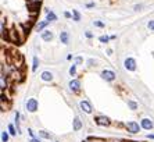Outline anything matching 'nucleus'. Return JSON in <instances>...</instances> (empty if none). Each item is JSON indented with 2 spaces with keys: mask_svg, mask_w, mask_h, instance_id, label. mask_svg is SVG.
<instances>
[{
  "mask_svg": "<svg viewBox=\"0 0 154 142\" xmlns=\"http://www.w3.org/2000/svg\"><path fill=\"white\" fill-rule=\"evenodd\" d=\"M124 66H125V68H126V70H129V71H135V70H136V61H135V59H132V57L125 59Z\"/></svg>",
  "mask_w": 154,
  "mask_h": 142,
  "instance_id": "f257e3e1",
  "label": "nucleus"
},
{
  "mask_svg": "<svg viewBox=\"0 0 154 142\" xmlns=\"http://www.w3.org/2000/svg\"><path fill=\"white\" fill-rule=\"evenodd\" d=\"M81 128H82V123H81V120H79L78 117H75V120H74V130L79 131Z\"/></svg>",
  "mask_w": 154,
  "mask_h": 142,
  "instance_id": "f8f14e48",
  "label": "nucleus"
},
{
  "mask_svg": "<svg viewBox=\"0 0 154 142\" xmlns=\"http://www.w3.org/2000/svg\"><path fill=\"white\" fill-rule=\"evenodd\" d=\"M39 135L43 137V138H50V134H47V132H45V131H39Z\"/></svg>",
  "mask_w": 154,
  "mask_h": 142,
  "instance_id": "aec40b11",
  "label": "nucleus"
},
{
  "mask_svg": "<svg viewBox=\"0 0 154 142\" xmlns=\"http://www.w3.org/2000/svg\"><path fill=\"white\" fill-rule=\"evenodd\" d=\"M75 73H76V67H75V66H72V67L69 68V74H71V75H75Z\"/></svg>",
  "mask_w": 154,
  "mask_h": 142,
  "instance_id": "5701e85b",
  "label": "nucleus"
},
{
  "mask_svg": "<svg viewBox=\"0 0 154 142\" xmlns=\"http://www.w3.org/2000/svg\"><path fill=\"white\" fill-rule=\"evenodd\" d=\"M94 25H96V27H100V28H103L104 27V24L103 22H100V21H94Z\"/></svg>",
  "mask_w": 154,
  "mask_h": 142,
  "instance_id": "b1692460",
  "label": "nucleus"
},
{
  "mask_svg": "<svg viewBox=\"0 0 154 142\" xmlns=\"http://www.w3.org/2000/svg\"><path fill=\"white\" fill-rule=\"evenodd\" d=\"M33 2H35V3H40V0H33Z\"/></svg>",
  "mask_w": 154,
  "mask_h": 142,
  "instance_id": "c85d7f7f",
  "label": "nucleus"
},
{
  "mask_svg": "<svg viewBox=\"0 0 154 142\" xmlns=\"http://www.w3.org/2000/svg\"><path fill=\"white\" fill-rule=\"evenodd\" d=\"M72 14H74V20H75V21H79V20H81V14H79L76 10H72Z\"/></svg>",
  "mask_w": 154,
  "mask_h": 142,
  "instance_id": "2eb2a0df",
  "label": "nucleus"
},
{
  "mask_svg": "<svg viewBox=\"0 0 154 142\" xmlns=\"http://www.w3.org/2000/svg\"><path fill=\"white\" fill-rule=\"evenodd\" d=\"M40 77H42L43 81H51V79H53V74L49 73V71H43Z\"/></svg>",
  "mask_w": 154,
  "mask_h": 142,
  "instance_id": "9d476101",
  "label": "nucleus"
},
{
  "mask_svg": "<svg viewBox=\"0 0 154 142\" xmlns=\"http://www.w3.org/2000/svg\"><path fill=\"white\" fill-rule=\"evenodd\" d=\"M101 78L106 79V81H114L115 79V73L111 70H104L101 73Z\"/></svg>",
  "mask_w": 154,
  "mask_h": 142,
  "instance_id": "f03ea898",
  "label": "nucleus"
},
{
  "mask_svg": "<svg viewBox=\"0 0 154 142\" xmlns=\"http://www.w3.org/2000/svg\"><path fill=\"white\" fill-rule=\"evenodd\" d=\"M56 20H57V17L53 11H47V21H56Z\"/></svg>",
  "mask_w": 154,
  "mask_h": 142,
  "instance_id": "ddd939ff",
  "label": "nucleus"
},
{
  "mask_svg": "<svg viewBox=\"0 0 154 142\" xmlns=\"http://www.w3.org/2000/svg\"><path fill=\"white\" fill-rule=\"evenodd\" d=\"M79 81L78 79H72V81H69V88L72 89V91H79Z\"/></svg>",
  "mask_w": 154,
  "mask_h": 142,
  "instance_id": "9b49d317",
  "label": "nucleus"
},
{
  "mask_svg": "<svg viewBox=\"0 0 154 142\" xmlns=\"http://www.w3.org/2000/svg\"><path fill=\"white\" fill-rule=\"evenodd\" d=\"M126 128H128V131L131 134H137L139 132V124L135 123V121H129L128 124H126Z\"/></svg>",
  "mask_w": 154,
  "mask_h": 142,
  "instance_id": "20e7f679",
  "label": "nucleus"
},
{
  "mask_svg": "<svg viewBox=\"0 0 154 142\" xmlns=\"http://www.w3.org/2000/svg\"><path fill=\"white\" fill-rule=\"evenodd\" d=\"M86 36H88V38H92V36H93V34H92V32H89V31H86Z\"/></svg>",
  "mask_w": 154,
  "mask_h": 142,
  "instance_id": "393cba45",
  "label": "nucleus"
},
{
  "mask_svg": "<svg viewBox=\"0 0 154 142\" xmlns=\"http://www.w3.org/2000/svg\"><path fill=\"white\" fill-rule=\"evenodd\" d=\"M99 39H100V42H101V43H107L108 40H110V38H108V36H100Z\"/></svg>",
  "mask_w": 154,
  "mask_h": 142,
  "instance_id": "6ab92c4d",
  "label": "nucleus"
},
{
  "mask_svg": "<svg viewBox=\"0 0 154 142\" xmlns=\"http://www.w3.org/2000/svg\"><path fill=\"white\" fill-rule=\"evenodd\" d=\"M64 15H65V17H67V18H71V13H68V11H65V13H64Z\"/></svg>",
  "mask_w": 154,
  "mask_h": 142,
  "instance_id": "a878e982",
  "label": "nucleus"
},
{
  "mask_svg": "<svg viewBox=\"0 0 154 142\" xmlns=\"http://www.w3.org/2000/svg\"><path fill=\"white\" fill-rule=\"evenodd\" d=\"M38 63H39V60H38V57L33 56V66H32V71H35L36 68H38Z\"/></svg>",
  "mask_w": 154,
  "mask_h": 142,
  "instance_id": "dca6fc26",
  "label": "nucleus"
},
{
  "mask_svg": "<svg viewBox=\"0 0 154 142\" xmlns=\"http://www.w3.org/2000/svg\"><path fill=\"white\" fill-rule=\"evenodd\" d=\"M2 141H3V142H7L8 141V134L6 131L2 132Z\"/></svg>",
  "mask_w": 154,
  "mask_h": 142,
  "instance_id": "f3484780",
  "label": "nucleus"
},
{
  "mask_svg": "<svg viewBox=\"0 0 154 142\" xmlns=\"http://www.w3.org/2000/svg\"><path fill=\"white\" fill-rule=\"evenodd\" d=\"M29 142H40V141H39V139H35V138H32V139H31V141H29Z\"/></svg>",
  "mask_w": 154,
  "mask_h": 142,
  "instance_id": "cd10ccee",
  "label": "nucleus"
},
{
  "mask_svg": "<svg viewBox=\"0 0 154 142\" xmlns=\"http://www.w3.org/2000/svg\"><path fill=\"white\" fill-rule=\"evenodd\" d=\"M140 124H142V127H143L144 130H151V128H153V125H154L153 121H151L150 118H143Z\"/></svg>",
  "mask_w": 154,
  "mask_h": 142,
  "instance_id": "0eeeda50",
  "label": "nucleus"
},
{
  "mask_svg": "<svg viewBox=\"0 0 154 142\" xmlns=\"http://www.w3.org/2000/svg\"><path fill=\"white\" fill-rule=\"evenodd\" d=\"M47 22H49V21H42V22H39V25H38V29H39V31H40V29H43V28H45V27L47 25Z\"/></svg>",
  "mask_w": 154,
  "mask_h": 142,
  "instance_id": "a211bd4d",
  "label": "nucleus"
},
{
  "mask_svg": "<svg viewBox=\"0 0 154 142\" xmlns=\"http://www.w3.org/2000/svg\"><path fill=\"white\" fill-rule=\"evenodd\" d=\"M79 106H81V109L85 113H92V106H90V103L88 100H82V102L79 103Z\"/></svg>",
  "mask_w": 154,
  "mask_h": 142,
  "instance_id": "39448f33",
  "label": "nucleus"
},
{
  "mask_svg": "<svg viewBox=\"0 0 154 142\" xmlns=\"http://www.w3.org/2000/svg\"><path fill=\"white\" fill-rule=\"evenodd\" d=\"M68 39H69L68 32H67V31H63V32H61V34H60V40H61V42L64 43V45H68V42H69Z\"/></svg>",
  "mask_w": 154,
  "mask_h": 142,
  "instance_id": "6e6552de",
  "label": "nucleus"
},
{
  "mask_svg": "<svg viewBox=\"0 0 154 142\" xmlns=\"http://www.w3.org/2000/svg\"><path fill=\"white\" fill-rule=\"evenodd\" d=\"M42 39L46 40V42H50V40L53 39V34H51L50 31H43L42 32Z\"/></svg>",
  "mask_w": 154,
  "mask_h": 142,
  "instance_id": "1a4fd4ad",
  "label": "nucleus"
},
{
  "mask_svg": "<svg viewBox=\"0 0 154 142\" xmlns=\"http://www.w3.org/2000/svg\"><path fill=\"white\" fill-rule=\"evenodd\" d=\"M94 3H89V4H86V7H93Z\"/></svg>",
  "mask_w": 154,
  "mask_h": 142,
  "instance_id": "bb28decb",
  "label": "nucleus"
},
{
  "mask_svg": "<svg viewBox=\"0 0 154 142\" xmlns=\"http://www.w3.org/2000/svg\"><path fill=\"white\" fill-rule=\"evenodd\" d=\"M128 106L131 107L132 110H136V109H137V103L133 102V100H128Z\"/></svg>",
  "mask_w": 154,
  "mask_h": 142,
  "instance_id": "4468645a",
  "label": "nucleus"
},
{
  "mask_svg": "<svg viewBox=\"0 0 154 142\" xmlns=\"http://www.w3.org/2000/svg\"><path fill=\"white\" fill-rule=\"evenodd\" d=\"M147 27H149V29H150V31H154V20H151V21L147 24Z\"/></svg>",
  "mask_w": 154,
  "mask_h": 142,
  "instance_id": "412c9836",
  "label": "nucleus"
},
{
  "mask_svg": "<svg viewBox=\"0 0 154 142\" xmlns=\"http://www.w3.org/2000/svg\"><path fill=\"white\" fill-rule=\"evenodd\" d=\"M26 110L31 111V113H33V111L38 110V100L36 99H29L28 102H26Z\"/></svg>",
  "mask_w": 154,
  "mask_h": 142,
  "instance_id": "7ed1b4c3",
  "label": "nucleus"
},
{
  "mask_svg": "<svg viewBox=\"0 0 154 142\" xmlns=\"http://www.w3.org/2000/svg\"><path fill=\"white\" fill-rule=\"evenodd\" d=\"M8 131H10L11 135H15V130H14V127H13V124L8 125Z\"/></svg>",
  "mask_w": 154,
  "mask_h": 142,
  "instance_id": "4be33fe9",
  "label": "nucleus"
},
{
  "mask_svg": "<svg viewBox=\"0 0 154 142\" xmlns=\"http://www.w3.org/2000/svg\"><path fill=\"white\" fill-rule=\"evenodd\" d=\"M94 120H96L97 125H108L110 124V120H108L107 117H104V116H99V117H96Z\"/></svg>",
  "mask_w": 154,
  "mask_h": 142,
  "instance_id": "423d86ee",
  "label": "nucleus"
}]
</instances>
